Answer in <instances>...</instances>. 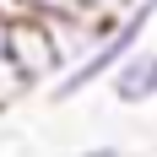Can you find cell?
<instances>
[{"mask_svg": "<svg viewBox=\"0 0 157 157\" xmlns=\"http://www.w3.org/2000/svg\"><path fill=\"white\" fill-rule=\"evenodd\" d=\"M76 157H125V146H114V141H92V146H81Z\"/></svg>", "mask_w": 157, "mask_h": 157, "instance_id": "obj_5", "label": "cell"}, {"mask_svg": "<svg viewBox=\"0 0 157 157\" xmlns=\"http://www.w3.org/2000/svg\"><path fill=\"white\" fill-rule=\"evenodd\" d=\"M27 98H33L27 76H22V71H16V65L6 60V54H0V114H11L16 103H27Z\"/></svg>", "mask_w": 157, "mask_h": 157, "instance_id": "obj_4", "label": "cell"}, {"mask_svg": "<svg viewBox=\"0 0 157 157\" xmlns=\"http://www.w3.org/2000/svg\"><path fill=\"white\" fill-rule=\"evenodd\" d=\"M103 87H109V103H119V109H146V103H157V49L141 44L136 54H125V60L103 76Z\"/></svg>", "mask_w": 157, "mask_h": 157, "instance_id": "obj_3", "label": "cell"}, {"mask_svg": "<svg viewBox=\"0 0 157 157\" xmlns=\"http://www.w3.org/2000/svg\"><path fill=\"white\" fill-rule=\"evenodd\" d=\"M6 33H11V22H6V16H0V54H6Z\"/></svg>", "mask_w": 157, "mask_h": 157, "instance_id": "obj_6", "label": "cell"}, {"mask_svg": "<svg viewBox=\"0 0 157 157\" xmlns=\"http://www.w3.org/2000/svg\"><path fill=\"white\" fill-rule=\"evenodd\" d=\"M6 60L27 76V87L38 92V87H49V81L65 71L60 49H54V38H49V27L38 22V16H16L11 33H6Z\"/></svg>", "mask_w": 157, "mask_h": 157, "instance_id": "obj_2", "label": "cell"}, {"mask_svg": "<svg viewBox=\"0 0 157 157\" xmlns=\"http://www.w3.org/2000/svg\"><path fill=\"white\" fill-rule=\"evenodd\" d=\"M152 22H157V0H130L125 11L103 27V38H98V44L87 49L76 65H65L60 76L49 81V103H71V98H81V92H92V87H103V76H109L114 65L146 44Z\"/></svg>", "mask_w": 157, "mask_h": 157, "instance_id": "obj_1", "label": "cell"}]
</instances>
